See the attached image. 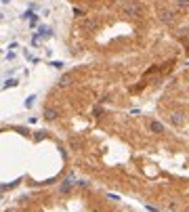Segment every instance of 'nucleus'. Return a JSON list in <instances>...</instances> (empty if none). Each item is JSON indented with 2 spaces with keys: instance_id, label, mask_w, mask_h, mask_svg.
Returning <instances> with one entry per match:
<instances>
[{
  "instance_id": "f257e3e1",
  "label": "nucleus",
  "mask_w": 189,
  "mask_h": 212,
  "mask_svg": "<svg viewBox=\"0 0 189 212\" xmlns=\"http://www.w3.org/2000/svg\"><path fill=\"white\" fill-rule=\"evenodd\" d=\"M80 183H63L53 191L23 198L21 204L4 212H111L105 204H93V200L80 198Z\"/></svg>"
}]
</instances>
